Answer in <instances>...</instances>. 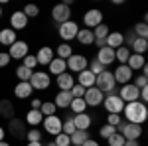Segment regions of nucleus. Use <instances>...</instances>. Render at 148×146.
<instances>
[{
  "mask_svg": "<svg viewBox=\"0 0 148 146\" xmlns=\"http://www.w3.org/2000/svg\"><path fill=\"white\" fill-rule=\"evenodd\" d=\"M71 56H73V47H71L69 44L63 42V44L57 45V56L56 57H59V59H67V57H71Z\"/></svg>",
  "mask_w": 148,
  "mask_h": 146,
  "instance_id": "c9c22d12",
  "label": "nucleus"
},
{
  "mask_svg": "<svg viewBox=\"0 0 148 146\" xmlns=\"http://www.w3.org/2000/svg\"><path fill=\"white\" fill-rule=\"evenodd\" d=\"M49 75H61V73H65L67 71V65H65V59H59V57H53L51 61H49Z\"/></svg>",
  "mask_w": 148,
  "mask_h": 146,
  "instance_id": "a878e982",
  "label": "nucleus"
},
{
  "mask_svg": "<svg viewBox=\"0 0 148 146\" xmlns=\"http://www.w3.org/2000/svg\"><path fill=\"white\" fill-rule=\"evenodd\" d=\"M134 87H138V89H144V87H148V77L146 75H138L136 79H134V83H132Z\"/></svg>",
  "mask_w": 148,
  "mask_h": 146,
  "instance_id": "8fccbe9b",
  "label": "nucleus"
},
{
  "mask_svg": "<svg viewBox=\"0 0 148 146\" xmlns=\"http://www.w3.org/2000/svg\"><path fill=\"white\" fill-rule=\"evenodd\" d=\"M116 132L125 136V140H138L142 136V126L140 124H132L126 123V121H121V124L116 126Z\"/></svg>",
  "mask_w": 148,
  "mask_h": 146,
  "instance_id": "20e7f679",
  "label": "nucleus"
},
{
  "mask_svg": "<svg viewBox=\"0 0 148 146\" xmlns=\"http://www.w3.org/2000/svg\"><path fill=\"white\" fill-rule=\"evenodd\" d=\"M51 18H53V22L57 26L67 22V20H71V8H69L67 4H56L51 8Z\"/></svg>",
  "mask_w": 148,
  "mask_h": 146,
  "instance_id": "9b49d317",
  "label": "nucleus"
},
{
  "mask_svg": "<svg viewBox=\"0 0 148 146\" xmlns=\"http://www.w3.org/2000/svg\"><path fill=\"white\" fill-rule=\"evenodd\" d=\"M28 53H30V45L26 44V42H22V40H16L10 45V51H8L10 59H24Z\"/></svg>",
  "mask_w": 148,
  "mask_h": 146,
  "instance_id": "4468645a",
  "label": "nucleus"
},
{
  "mask_svg": "<svg viewBox=\"0 0 148 146\" xmlns=\"http://www.w3.org/2000/svg\"><path fill=\"white\" fill-rule=\"evenodd\" d=\"M4 136H6V130H4V126H0V142L4 140Z\"/></svg>",
  "mask_w": 148,
  "mask_h": 146,
  "instance_id": "13d9d810",
  "label": "nucleus"
},
{
  "mask_svg": "<svg viewBox=\"0 0 148 146\" xmlns=\"http://www.w3.org/2000/svg\"><path fill=\"white\" fill-rule=\"evenodd\" d=\"M107 142H109V146H125V136L121 134V132H114L111 138H107Z\"/></svg>",
  "mask_w": 148,
  "mask_h": 146,
  "instance_id": "c03bdc74",
  "label": "nucleus"
},
{
  "mask_svg": "<svg viewBox=\"0 0 148 146\" xmlns=\"http://www.w3.org/2000/svg\"><path fill=\"white\" fill-rule=\"evenodd\" d=\"M77 32H79V24L75 22V20H67V22L57 26V34H59V38H61L65 44L71 42V40L77 36Z\"/></svg>",
  "mask_w": 148,
  "mask_h": 146,
  "instance_id": "0eeeda50",
  "label": "nucleus"
},
{
  "mask_svg": "<svg viewBox=\"0 0 148 146\" xmlns=\"http://www.w3.org/2000/svg\"><path fill=\"white\" fill-rule=\"evenodd\" d=\"M32 73H34L32 69L24 67V65H18V67H16V77L20 79V81H24V83H26V81H30V77H32Z\"/></svg>",
  "mask_w": 148,
  "mask_h": 146,
  "instance_id": "a19ab883",
  "label": "nucleus"
},
{
  "mask_svg": "<svg viewBox=\"0 0 148 146\" xmlns=\"http://www.w3.org/2000/svg\"><path fill=\"white\" fill-rule=\"evenodd\" d=\"M121 121H123L121 114H109V117H107V124H111V126H114V128L121 124Z\"/></svg>",
  "mask_w": 148,
  "mask_h": 146,
  "instance_id": "3c124183",
  "label": "nucleus"
},
{
  "mask_svg": "<svg viewBox=\"0 0 148 146\" xmlns=\"http://www.w3.org/2000/svg\"><path fill=\"white\" fill-rule=\"evenodd\" d=\"M69 109L73 111V114H81V112L87 111V105H85V101H83V99H73V101H71V105H69Z\"/></svg>",
  "mask_w": 148,
  "mask_h": 146,
  "instance_id": "ea45409f",
  "label": "nucleus"
},
{
  "mask_svg": "<svg viewBox=\"0 0 148 146\" xmlns=\"http://www.w3.org/2000/svg\"><path fill=\"white\" fill-rule=\"evenodd\" d=\"M71 101H73V97H71L69 91H59L56 95V99H53V105H56L57 109H69Z\"/></svg>",
  "mask_w": 148,
  "mask_h": 146,
  "instance_id": "393cba45",
  "label": "nucleus"
},
{
  "mask_svg": "<svg viewBox=\"0 0 148 146\" xmlns=\"http://www.w3.org/2000/svg\"><path fill=\"white\" fill-rule=\"evenodd\" d=\"M0 146H12L10 142H4V140H2V142H0Z\"/></svg>",
  "mask_w": 148,
  "mask_h": 146,
  "instance_id": "052dcab7",
  "label": "nucleus"
},
{
  "mask_svg": "<svg viewBox=\"0 0 148 146\" xmlns=\"http://www.w3.org/2000/svg\"><path fill=\"white\" fill-rule=\"evenodd\" d=\"M0 117L6 119V121L14 119V105H12L8 99H2V101H0Z\"/></svg>",
  "mask_w": 148,
  "mask_h": 146,
  "instance_id": "7c9ffc66",
  "label": "nucleus"
},
{
  "mask_svg": "<svg viewBox=\"0 0 148 146\" xmlns=\"http://www.w3.org/2000/svg\"><path fill=\"white\" fill-rule=\"evenodd\" d=\"M99 63H101L103 67L107 69V65H111V63H114V49H111V47H101L99 51H97V57H95Z\"/></svg>",
  "mask_w": 148,
  "mask_h": 146,
  "instance_id": "a211bd4d",
  "label": "nucleus"
},
{
  "mask_svg": "<svg viewBox=\"0 0 148 146\" xmlns=\"http://www.w3.org/2000/svg\"><path fill=\"white\" fill-rule=\"evenodd\" d=\"M28 24H30V20L24 16L22 10H16L10 16V30H14V32H18V30H26Z\"/></svg>",
  "mask_w": 148,
  "mask_h": 146,
  "instance_id": "dca6fc26",
  "label": "nucleus"
},
{
  "mask_svg": "<svg viewBox=\"0 0 148 146\" xmlns=\"http://www.w3.org/2000/svg\"><path fill=\"white\" fill-rule=\"evenodd\" d=\"M28 83L32 85L34 91H46V89H49V85H51V77H49L47 71H34Z\"/></svg>",
  "mask_w": 148,
  "mask_h": 146,
  "instance_id": "423d86ee",
  "label": "nucleus"
},
{
  "mask_svg": "<svg viewBox=\"0 0 148 146\" xmlns=\"http://www.w3.org/2000/svg\"><path fill=\"white\" fill-rule=\"evenodd\" d=\"M132 34L136 36V38H142V40H148V26H146V22L142 20V22L134 24V28H132Z\"/></svg>",
  "mask_w": 148,
  "mask_h": 146,
  "instance_id": "72a5a7b5",
  "label": "nucleus"
},
{
  "mask_svg": "<svg viewBox=\"0 0 148 146\" xmlns=\"http://www.w3.org/2000/svg\"><path fill=\"white\" fill-rule=\"evenodd\" d=\"M40 112H42L44 117H51V114H57V107L53 105V101H42Z\"/></svg>",
  "mask_w": 148,
  "mask_h": 146,
  "instance_id": "f704fd0d",
  "label": "nucleus"
},
{
  "mask_svg": "<svg viewBox=\"0 0 148 146\" xmlns=\"http://www.w3.org/2000/svg\"><path fill=\"white\" fill-rule=\"evenodd\" d=\"M69 93H71V97H73V99H83V95H85V89H83L81 85H77V83H75V85L71 87V91H69Z\"/></svg>",
  "mask_w": 148,
  "mask_h": 146,
  "instance_id": "09e8293b",
  "label": "nucleus"
},
{
  "mask_svg": "<svg viewBox=\"0 0 148 146\" xmlns=\"http://www.w3.org/2000/svg\"><path fill=\"white\" fill-rule=\"evenodd\" d=\"M114 132H116V128H114V126H111V124H107V123L99 128V136H101V138H105V140H107V138H111Z\"/></svg>",
  "mask_w": 148,
  "mask_h": 146,
  "instance_id": "37998d69",
  "label": "nucleus"
},
{
  "mask_svg": "<svg viewBox=\"0 0 148 146\" xmlns=\"http://www.w3.org/2000/svg\"><path fill=\"white\" fill-rule=\"evenodd\" d=\"M22 61H24V63H22L24 67H28V69H32V71H36V67H38V61H36V56H34V53H28V56L24 57Z\"/></svg>",
  "mask_w": 148,
  "mask_h": 146,
  "instance_id": "a18cd8bd",
  "label": "nucleus"
},
{
  "mask_svg": "<svg viewBox=\"0 0 148 146\" xmlns=\"http://www.w3.org/2000/svg\"><path fill=\"white\" fill-rule=\"evenodd\" d=\"M95 87L101 91V93H105V95L113 93L114 87H116V83H114V77H113V71L105 69L103 73H99V75L95 77Z\"/></svg>",
  "mask_w": 148,
  "mask_h": 146,
  "instance_id": "f03ea898",
  "label": "nucleus"
},
{
  "mask_svg": "<svg viewBox=\"0 0 148 146\" xmlns=\"http://www.w3.org/2000/svg\"><path fill=\"white\" fill-rule=\"evenodd\" d=\"M53 142H56V146H71V140H69L67 134H57L56 138H53Z\"/></svg>",
  "mask_w": 148,
  "mask_h": 146,
  "instance_id": "de8ad7c7",
  "label": "nucleus"
},
{
  "mask_svg": "<svg viewBox=\"0 0 148 146\" xmlns=\"http://www.w3.org/2000/svg\"><path fill=\"white\" fill-rule=\"evenodd\" d=\"M103 99H105V93H101L97 87H89V89H85L83 101H85L87 107H99V105H103Z\"/></svg>",
  "mask_w": 148,
  "mask_h": 146,
  "instance_id": "f8f14e48",
  "label": "nucleus"
},
{
  "mask_svg": "<svg viewBox=\"0 0 148 146\" xmlns=\"http://www.w3.org/2000/svg\"><path fill=\"white\" fill-rule=\"evenodd\" d=\"M87 69L91 71L95 77H97L99 73H103V71H105V67H103V65L99 63V61H97V59H91V61H89V67H87Z\"/></svg>",
  "mask_w": 148,
  "mask_h": 146,
  "instance_id": "49530a36",
  "label": "nucleus"
},
{
  "mask_svg": "<svg viewBox=\"0 0 148 146\" xmlns=\"http://www.w3.org/2000/svg\"><path fill=\"white\" fill-rule=\"evenodd\" d=\"M81 146H99V142H97V140H93V138H89V140H85Z\"/></svg>",
  "mask_w": 148,
  "mask_h": 146,
  "instance_id": "5fc2aeb1",
  "label": "nucleus"
},
{
  "mask_svg": "<svg viewBox=\"0 0 148 146\" xmlns=\"http://www.w3.org/2000/svg\"><path fill=\"white\" fill-rule=\"evenodd\" d=\"M116 95H119V97H121V101L126 105V103L138 101L140 89H138V87H134V85H132V81H130V83H126V85H121V91H119Z\"/></svg>",
  "mask_w": 148,
  "mask_h": 146,
  "instance_id": "1a4fd4ad",
  "label": "nucleus"
},
{
  "mask_svg": "<svg viewBox=\"0 0 148 146\" xmlns=\"http://www.w3.org/2000/svg\"><path fill=\"white\" fill-rule=\"evenodd\" d=\"M75 130H77V128H75V124H73V117H67L65 121H61V132H63V134L71 136Z\"/></svg>",
  "mask_w": 148,
  "mask_h": 146,
  "instance_id": "58836bf2",
  "label": "nucleus"
},
{
  "mask_svg": "<svg viewBox=\"0 0 148 146\" xmlns=\"http://www.w3.org/2000/svg\"><path fill=\"white\" fill-rule=\"evenodd\" d=\"M14 95L18 97V99H30L32 95H34V89H32V85L26 81H18L16 83V87H14Z\"/></svg>",
  "mask_w": 148,
  "mask_h": 146,
  "instance_id": "aec40b11",
  "label": "nucleus"
},
{
  "mask_svg": "<svg viewBox=\"0 0 148 146\" xmlns=\"http://www.w3.org/2000/svg\"><path fill=\"white\" fill-rule=\"evenodd\" d=\"M125 146H140V142H138V140H126Z\"/></svg>",
  "mask_w": 148,
  "mask_h": 146,
  "instance_id": "6e6d98bb",
  "label": "nucleus"
},
{
  "mask_svg": "<svg viewBox=\"0 0 148 146\" xmlns=\"http://www.w3.org/2000/svg\"><path fill=\"white\" fill-rule=\"evenodd\" d=\"M42 124H44V130H46L47 134H51V136L61 134V119H59L57 114H51V117H44Z\"/></svg>",
  "mask_w": 148,
  "mask_h": 146,
  "instance_id": "ddd939ff",
  "label": "nucleus"
},
{
  "mask_svg": "<svg viewBox=\"0 0 148 146\" xmlns=\"http://www.w3.org/2000/svg\"><path fill=\"white\" fill-rule=\"evenodd\" d=\"M22 12H24V16H26L28 20H32V18H38V16H40V6H38V4H26Z\"/></svg>",
  "mask_w": 148,
  "mask_h": 146,
  "instance_id": "e433bc0d",
  "label": "nucleus"
},
{
  "mask_svg": "<svg viewBox=\"0 0 148 146\" xmlns=\"http://www.w3.org/2000/svg\"><path fill=\"white\" fill-rule=\"evenodd\" d=\"M113 77H114V83L116 85H126V83H130V79H132V71L128 69V65H116V69L113 71Z\"/></svg>",
  "mask_w": 148,
  "mask_h": 146,
  "instance_id": "2eb2a0df",
  "label": "nucleus"
},
{
  "mask_svg": "<svg viewBox=\"0 0 148 146\" xmlns=\"http://www.w3.org/2000/svg\"><path fill=\"white\" fill-rule=\"evenodd\" d=\"M123 114H125L126 123L144 124V123H146V119H148V109H146V105H142L140 101L126 103L125 109H123Z\"/></svg>",
  "mask_w": 148,
  "mask_h": 146,
  "instance_id": "f257e3e1",
  "label": "nucleus"
},
{
  "mask_svg": "<svg viewBox=\"0 0 148 146\" xmlns=\"http://www.w3.org/2000/svg\"><path fill=\"white\" fill-rule=\"evenodd\" d=\"M69 140H71V146H81L85 140H89V132L87 130H75L69 136Z\"/></svg>",
  "mask_w": 148,
  "mask_h": 146,
  "instance_id": "2f4dec72",
  "label": "nucleus"
},
{
  "mask_svg": "<svg viewBox=\"0 0 148 146\" xmlns=\"http://www.w3.org/2000/svg\"><path fill=\"white\" fill-rule=\"evenodd\" d=\"M126 65H128V69H130V71H136V69H142L144 65H146V59H144V56L130 53V57L126 59Z\"/></svg>",
  "mask_w": 148,
  "mask_h": 146,
  "instance_id": "cd10ccee",
  "label": "nucleus"
},
{
  "mask_svg": "<svg viewBox=\"0 0 148 146\" xmlns=\"http://www.w3.org/2000/svg\"><path fill=\"white\" fill-rule=\"evenodd\" d=\"M91 32H93V36H95V40H107L111 28H109L107 24H101V26H97L95 30H91Z\"/></svg>",
  "mask_w": 148,
  "mask_h": 146,
  "instance_id": "4c0bfd02",
  "label": "nucleus"
},
{
  "mask_svg": "<svg viewBox=\"0 0 148 146\" xmlns=\"http://www.w3.org/2000/svg\"><path fill=\"white\" fill-rule=\"evenodd\" d=\"M46 146H56V142H53V140H51V142H47Z\"/></svg>",
  "mask_w": 148,
  "mask_h": 146,
  "instance_id": "680f3d73",
  "label": "nucleus"
},
{
  "mask_svg": "<svg viewBox=\"0 0 148 146\" xmlns=\"http://www.w3.org/2000/svg\"><path fill=\"white\" fill-rule=\"evenodd\" d=\"M77 85H81L83 89H89V87H95V75H93L89 69L77 73Z\"/></svg>",
  "mask_w": 148,
  "mask_h": 146,
  "instance_id": "b1692460",
  "label": "nucleus"
},
{
  "mask_svg": "<svg viewBox=\"0 0 148 146\" xmlns=\"http://www.w3.org/2000/svg\"><path fill=\"white\" fill-rule=\"evenodd\" d=\"M95 45H97V47H99V49H101V47H105V40H95Z\"/></svg>",
  "mask_w": 148,
  "mask_h": 146,
  "instance_id": "4d7b16f0",
  "label": "nucleus"
},
{
  "mask_svg": "<svg viewBox=\"0 0 148 146\" xmlns=\"http://www.w3.org/2000/svg\"><path fill=\"white\" fill-rule=\"evenodd\" d=\"M130 53H138V56H144L148 49V40H142V38H134V42L130 44Z\"/></svg>",
  "mask_w": 148,
  "mask_h": 146,
  "instance_id": "c756f323",
  "label": "nucleus"
},
{
  "mask_svg": "<svg viewBox=\"0 0 148 146\" xmlns=\"http://www.w3.org/2000/svg\"><path fill=\"white\" fill-rule=\"evenodd\" d=\"M56 57V51H53V47H49V45H42L40 49H38V53H36V61H38V65H49V61Z\"/></svg>",
  "mask_w": 148,
  "mask_h": 146,
  "instance_id": "f3484780",
  "label": "nucleus"
},
{
  "mask_svg": "<svg viewBox=\"0 0 148 146\" xmlns=\"http://www.w3.org/2000/svg\"><path fill=\"white\" fill-rule=\"evenodd\" d=\"M42 121H44V114L40 112V109H30V111L26 112V121L24 123L28 124V126H32V128H36V126L42 124Z\"/></svg>",
  "mask_w": 148,
  "mask_h": 146,
  "instance_id": "4be33fe9",
  "label": "nucleus"
},
{
  "mask_svg": "<svg viewBox=\"0 0 148 146\" xmlns=\"http://www.w3.org/2000/svg\"><path fill=\"white\" fill-rule=\"evenodd\" d=\"M30 105H32V109H40V107H42V99H38V97H34V99L30 101Z\"/></svg>",
  "mask_w": 148,
  "mask_h": 146,
  "instance_id": "864d4df0",
  "label": "nucleus"
},
{
  "mask_svg": "<svg viewBox=\"0 0 148 146\" xmlns=\"http://www.w3.org/2000/svg\"><path fill=\"white\" fill-rule=\"evenodd\" d=\"M0 18H2V6H0Z\"/></svg>",
  "mask_w": 148,
  "mask_h": 146,
  "instance_id": "e2e57ef3",
  "label": "nucleus"
},
{
  "mask_svg": "<svg viewBox=\"0 0 148 146\" xmlns=\"http://www.w3.org/2000/svg\"><path fill=\"white\" fill-rule=\"evenodd\" d=\"M8 132H10L12 138H16V140H26V132H28V128H26V123H24L22 119H10L8 121Z\"/></svg>",
  "mask_w": 148,
  "mask_h": 146,
  "instance_id": "6e6552de",
  "label": "nucleus"
},
{
  "mask_svg": "<svg viewBox=\"0 0 148 146\" xmlns=\"http://www.w3.org/2000/svg\"><path fill=\"white\" fill-rule=\"evenodd\" d=\"M6 65H10V56L8 51H0V67H6Z\"/></svg>",
  "mask_w": 148,
  "mask_h": 146,
  "instance_id": "603ef678",
  "label": "nucleus"
},
{
  "mask_svg": "<svg viewBox=\"0 0 148 146\" xmlns=\"http://www.w3.org/2000/svg\"><path fill=\"white\" fill-rule=\"evenodd\" d=\"M73 85H75V79H73V75H71L69 71L57 75V89L59 91H71Z\"/></svg>",
  "mask_w": 148,
  "mask_h": 146,
  "instance_id": "412c9836",
  "label": "nucleus"
},
{
  "mask_svg": "<svg viewBox=\"0 0 148 146\" xmlns=\"http://www.w3.org/2000/svg\"><path fill=\"white\" fill-rule=\"evenodd\" d=\"M65 65H67V71L73 75V73H81L89 67V59L83 56V53H73L71 57L65 59Z\"/></svg>",
  "mask_w": 148,
  "mask_h": 146,
  "instance_id": "7ed1b4c3",
  "label": "nucleus"
},
{
  "mask_svg": "<svg viewBox=\"0 0 148 146\" xmlns=\"http://www.w3.org/2000/svg\"><path fill=\"white\" fill-rule=\"evenodd\" d=\"M105 111L109 112V114H123V109H125V103L121 101V97L116 95V91L113 93H109V95H105Z\"/></svg>",
  "mask_w": 148,
  "mask_h": 146,
  "instance_id": "39448f33",
  "label": "nucleus"
},
{
  "mask_svg": "<svg viewBox=\"0 0 148 146\" xmlns=\"http://www.w3.org/2000/svg\"><path fill=\"white\" fill-rule=\"evenodd\" d=\"M128 57H130V49H128V47H125V45H123V47L114 49V61H119L121 65H125Z\"/></svg>",
  "mask_w": 148,
  "mask_h": 146,
  "instance_id": "473e14b6",
  "label": "nucleus"
},
{
  "mask_svg": "<svg viewBox=\"0 0 148 146\" xmlns=\"http://www.w3.org/2000/svg\"><path fill=\"white\" fill-rule=\"evenodd\" d=\"M105 44H107V47H111V49H119V47L125 45V34H121V32H109Z\"/></svg>",
  "mask_w": 148,
  "mask_h": 146,
  "instance_id": "6ab92c4d",
  "label": "nucleus"
},
{
  "mask_svg": "<svg viewBox=\"0 0 148 146\" xmlns=\"http://www.w3.org/2000/svg\"><path fill=\"white\" fill-rule=\"evenodd\" d=\"M26 146H44V142H28Z\"/></svg>",
  "mask_w": 148,
  "mask_h": 146,
  "instance_id": "bf43d9fd",
  "label": "nucleus"
},
{
  "mask_svg": "<svg viewBox=\"0 0 148 146\" xmlns=\"http://www.w3.org/2000/svg\"><path fill=\"white\" fill-rule=\"evenodd\" d=\"M83 24H85V28L87 30H95L97 26H101L103 24V12L99 8H91V10H87L83 14Z\"/></svg>",
  "mask_w": 148,
  "mask_h": 146,
  "instance_id": "9d476101",
  "label": "nucleus"
},
{
  "mask_svg": "<svg viewBox=\"0 0 148 146\" xmlns=\"http://www.w3.org/2000/svg\"><path fill=\"white\" fill-rule=\"evenodd\" d=\"M93 119L87 114V112H81V114H73V124L77 130H89Z\"/></svg>",
  "mask_w": 148,
  "mask_h": 146,
  "instance_id": "5701e85b",
  "label": "nucleus"
},
{
  "mask_svg": "<svg viewBox=\"0 0 148 146\" xmlns=\"http://www.w3.org/2000/svg\"><path fill=\"white\" fill-rule=\"evenodd\" d=\"M26 142H44L42 140V132L38 128H28L26 132Z\"/></svg>",
  "mask_w": 148,
  "mask_h": 146,
  "instance_id": "79ce46f5",
  "label": "nucleus"
},
{
  "mask_svg": "<svg viewBox=\"0 0 148 146\" xmlns=\"http://www.w3.org/2000/svg\"><path fill=\"white\" fill-rule=\"evenodd\" d=\"M18 40V36H16V32L14 30H10V28H4V30H0V44L6 45V47H10L14 42Z\"/></svg>",
  "mask_w": 148,
  "mask_h": 146,
  "instance_id": "c85d7f7f",
  "label": "nucleus"
},
{
  "mask_svg": "<svg viewBox=\"0 0 148 146\" xmlns=\"http://www.w3.org/2000/svg\"><path fill=\"white\" fill-rule=\"evenodd\" d=\"M75 40L79 42L81 45H93L95 44V36H93L91 30H87V28H79V32H77V36H75Z\"/></svg>",
  "mask_w": 148,
  "mask_h": 146,
  "instance_id": "bb28decb",
  "label": "nucleus"
}]
</instances>
